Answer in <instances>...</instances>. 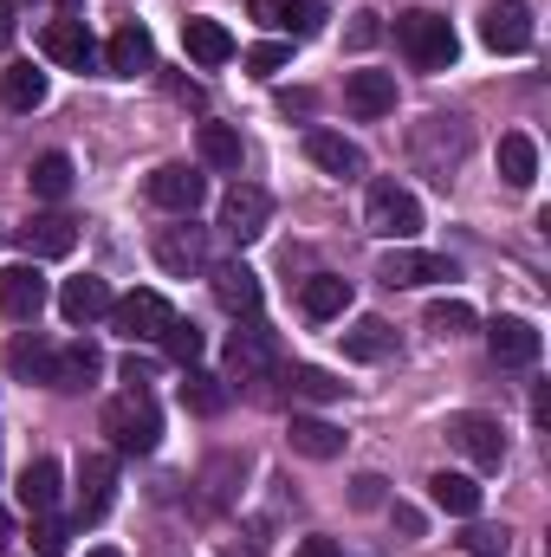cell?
Returning a JSON list of instances; mask_svg holds the SVG:
<instances>
[{
    "label": "cell",
    "instance_id": "cell-1",
    "mask_svg": "<svg viewBox=\"0 0 551 557\" xmlns=\"http://www.w3.org/2000/svg\"><path fill=\"white\" fill-rule=\"evenodd\" d=\"M396 46H403V59H409L415 72H448L454 52H461L454 26H448L441 13H428V7H415V13L396 20Z\"/></svg>",
    "mask_w": 551,
    "mask_h": 557
},
{
    "label": "cell",
    "instance_id": "cell-2",
    "mask_svg": "<svg viewBox=\"0 0 551 557\" xmlns=\"http://www.w3.org/2000/svg\"><path fill=\"white\" fill-rule=\"evenodd\" d=\"M105 434H111L118 454H156V441H162V416H156L149 389H124V396H111V403H105Z\"/></svg>",
    "mask_w": 551,
    "mask_h": 557
},
{
    "label": "cell",
    "instance_id": "cell-3",
    "mask_svg": "<svg viewBox=\"0 0 551 557\" xmlns=\"http://www.w3.org/2000/svg\"><path fill=\"white\" fill-rule=\"evenodd\" d=\"M364 221H370L377 240L409 247L415 234H421V201H415L403 182H370V195H364Z\"/></svg>",
    "mask_w": 551,
    "mask_h": 557
},
{
    "label": "cell",
    "instance_id": "cell-4",
    "mask_svg": "<svg viewBox=\"0 0 551 557\" xmlns=\"http://www.w3.org/2000/svg\"><path fill=\"white\" fill-rule=\"evenodd\" d=\"M409 149H415L421 169H434V182H448V169L467 156V124H461V117H421Z\"/></svg>",
    "mask_w": 551,
    "mask_h": 557
},
{
    "label": "cell",
    "instance_id": "cell-5",
    "mask_svg": "<svg viewBox=\"0 0 551 557\" xmlns=\"http://www.w3.org/2000/svg\"><path fill=\"white\" fill-rule=\"evenodd\" d=\"M267 221H273V195H267V188H254V182H234V188L221 195V234H228L234 247L260 240V234H267Z\"/></svg>",
    "mask_w": 551,
    "mask_h": 557
},
{
    "label": "cell",
    "instance_id": "cell-6",
    "mask_svg": "<svg viewBox=\"0 0 551 557\" xmlns=\"http://www.w3.org/2000/svg\"><path fill=\"white\" fill-rule=\"evenodd\" d=\"M480 46L487 52H526L532 46V7L526 0H493V7H480Z\"/></svg>",
    "mask_w": 551,
    "mask_h": 557
},
{
    "label": "cell",
    "instance_id": "cell-7",
    "mask_svg": "<svg viewBox=\"0 0 551 557\" xmlns=\"http://www.w3.org/2000/svg\"><path fill=\"white\" fill-rule=\"evenodd\" d=\"M169 298L162 292H131V298H111V331H124L131 344H156L169 331Z\"/></svg>",
    "mask_w": 551,
    "mask_h": 557
},
{
    "label": "cell",
    "instance_id": "cell-8",
    "mask_svg": "<svg viewBox=\"0 0 551 557\" xmlns=\"http://www.w3.org/2000/svg\"><path fill=\"white\" fill-rule=\"evenodd\" d=\"M487 350H493L500 370H532L539 350H546V337H539V324H526V318H493V324H487Z\"/></svg>",
    "mask_w": 551,
    "mask_h": 557
},
{
    "label": "cell",
    "instance_id": "cell-9",
    "mask_svg": "<svg viewBox=\"0 0 551 557\" xmlns=\"http://www.w3.org/2000/svg\"><path fill=\"white\" fill-rule=\"evenodd\" d=\"M149 201L169 208V214H195V208L208 201V182H201L188 162H162V169L149 175Z\"/></svg>",
    "mask_w": 551,
    "mask_h": 557
},
{
    "label": "cell",
    "instance_id": "cell-10",
    "mask_svg": "<svg viewBox=\"0 0 551 557\" xmlns=\"http://www.w3.org/2000/svg\"><path fill=\"white\" fill-rule=\"evenodd\" d=\"M377 278L383 285H441V278H454V267L441 253H421V247H390L377 260Z\"/></svg>",
    "mask_w": 551,
    "mask_h": 557
},
{
    "label": "cell",
    "instance_id": "cell-11",
    "mask_svg": "<svg viewBox=\"0 0 551 557\" xmlns=\"http://www.w3.org/2000/svg\"><path fill=\"white\" fill-rule=\"evenodd\" d=\"M39 46H46V59L65 65V72H91V65H98V39L85 33V20H52V26L39 33Z\"/></svg>",
    "mask_w": 551,
    "mask_h": 557
},
{
    "label": "cell",
    "instance_id": "cell-12",
    "mask_svg": "<svg viewBox=\"0 0 551 557\" xmlns=\"http://www.w3.org/2000/svg\"><path fill=\"white\" fill-rule=\"evenodd\" d=\"M448 441H454L474 467H500V460H506V434H500L493 416H454L448 421Z\"/></svg>",
    "mask_w": 551,
    "mask_h": 557
},
{
    "label": "cell",
    "instance_id": "cell-13",
    "mask_svg": "<svg viewBox=\"0 0 551 557\" xmlns=\"http://www.w3.org/2000/svg\"><path fill=\"white\" fill-rule=\"evenodd\" d=\"M46 298H52V292H46V278H39V267H33V260L0 273V311H7L13 324H33V318L46 311Z\"/></svg>",
    "mask_w": 551,
    "mask_h": 557
},
{
    "label": "cell",
    "instance_id": "cell-14",
    "mask_svg": "<svg viewBox=\"0 0 551 557\" xmlns=\"http://www.w3.org/2000/svg\"><path fill=\"white\" fill-rule=\"evenodd\" d=\"M20 247H26V260H65L78 247V221L72 214H33L20 227Z\"/></svg>",
    "mask_w": 551,
    "mask_h": 557
},
{
    "label": "cell",
    "instance_id": "cell-15",
    "mask_svg": "<svg viewBox=\"0 0 551 557\" xmlns=\"http://www.w3.org/2000/svg\"><path fill=\"white\" fill-rule=\"evenodd\" d=\"M254 20L285 39H311L325 26V0H254Z\"/></svg>",
    "mask_w": 551,
    "mask_h": 557
},
{
    "label": "cell",
    "instance_id": "cell-16",
    "mask_svg": "<svg viewBox=\"0 0 551 557\" xmlns=\"http://www.w3.org/2000/svg\"><path fill=\"white\" fill-rule=\"evenodd\" d=\"M111 499H118V460L85 454V467H78V519H105Z\"/></svg>",
    "mask_w": 551,
    "mask_h": 557
},
{
    "label": "cell",
    "instance_id": "cell-17",
    "mask_svg": "<svg viewBox=\"0 0 551 557\" xmlns=\"http://www.w3.org/2000/svg\"><path fill=\"white\" fill-rule=\"evenodd\" d=\"M59 318L72 324V331H85V324H98V318H111V285L105 278H65V292H59Z\"/></svg>",
    "mask_w": 551,
    "mask_h": 557
},
{
    "label": "cell",
    "instance_id": "cell-18",
    "mask_svg": "<svg viewBox=\"0 0 551 557\" xmlns=\"http://www.w3.org/2000/svg\"><path fill=\"white\" fill-rule=\"evenodd\" d=\"M156 260L175 278L208 273V234H201V227H162V234H156Z\"/></svg>",
    "mask_w": 551,
    "mask_h": 557
},
{
    "label": "cell",
    "instance_id": "cell-19",
    "mask_svg": "<svg viewBox=\"0 0 551 557\" xmlns=\"http://www.w3.org/2000/svg\"><path fill=\"white\" fill-rule=\"evenodd\" d=\"M344 104H351L364 124H377V117L396 111V78H390V72H351V78H344Z\"/></svg>",
    "mask_w": 551,
    "mask_h": 557
},
{
    "label": "cell",
    "instance_id": "cell-20",
    "mask_svg": "<svg viewBox=\"0 0 551 557\" xmlns=\"http://www.w3.org/2000/svg\"><path fill=\"white\" fill-rule=\"evenodd\" d=\"M98 370H105L98 344H85V337H78V344H59V350H52V376H46V389H65V396H72V389H91Z\"/></svg>",
    "mask_w": 551,
    "mask_h": 557
},
{
    "label": "cell",
    "instance_id": "cell-21",
    "mask_svg": "<svg viewBox=\"0 0 551 557\" xmlns=\"http://www.w3.org/2000/svg\"><path fill=\"white\" fill-rule=\"evenodd\" d=\"M228 363H234V376H241V383H247V376H273L279 350H273V337H267L260 324H247V331H234V337H228Z\"/></svg>",
    "mask_w": 551,
    "mask_h": 557
},
{
    "label": "cell",
    "instance_id": "cell-22",
    "mask_svg": "<svg viewBox=\"0 0 551 557\" xmlns=\"http://www.w3.org/2000/svg\"><path fill=\"white\" fill-rule=\"evenodd\" d=\"M305 156L325 169V175H364V149L338 131H305Z\"/></svg>",
    "mask_w": 551,
    "mask_h": 557
},
{
    "label": "cell",
    "instance_id": "cell-23",
    "mask_svg": "<svg viewBox=\"0 0 551 557\" xmlns=\"http://www.w3.org/2000/svg\"><path fill=\"white\" fill-rule=\"evenodd\" d=\"M298 311L305 318H338V311H351V278H338V273H311L305 285H298Z\"/></svg>",
    "mask_w": 551,
    "mask_h": 557
},
{
    "label": "cell",
    "instance_id": "cell-24",
    "mask_svg": "<svg viewBox=\"0 0 551 557\" xmlns=\"http://www.w3.org/2000/svg\"><path fill=\"white\" fill-rule=\"evenodd\" d=\"M105 65L118 72V78H137L156 65V39L143 33V26H124V33H111V46H105Z\"/></svg>",
    "mask_w": 551,
    "mask_h": 557
},
{
    "label": "cell",
    "instance_id": "cell-25",
    "mask_svg": "<svg viewBox=\"0 0 551 557\" xmlns=\"http://www.w3.org/2000/svg\"><path fill=\"white\" fill-rule=\"evenodd\" d=\"M182 46H188L195 65H228V59H234V33H228L221 20H188V26H182Z\"/></svg>",
    "mask_w": 551,
    "mask_h": 557
},
{
    "label": "cell",
    "instance_id": "cell-26",
    "mask_svg": "<svg viewBox=\"0 0 551 557\" xmlns=\"http://www.w3.org/2000/svg\"><path fill=\"white\" fill-rule=\"evenodd\" d=\"M215 298H221L234 318H260V278L247 273L241 260H234V267H215Z\"/></svg>",
    "mask_w": 551,
    "mask_h": 557
},
{
    "label": "cell",
    "instance_id": "cell-27",
    "mask_svg": "<svg viewBox=\"0 0 551 557\" xmlns=\"http://www.w3.org/2000/svg\"><path fill=\"white\" fill-rule=\"evenodd\" d=\"M20 506L39 519V512H52L59 506V460H26V473H20Z\"/></svg>",
    "mask_w": 551,
    "mask_h": 557
},
{
    "label": "cell",
    "instance_id": "cell-28",
    "mask_svg": "<svg viewBox=\"0 0 551 557\" xmlns=\"http://www.w3.org/2000/svg\"><path fill=\"white\" fill-rule=\"evenodd\" d=\"M292 454H305V460H338V454H344V434L318 416H292Z\"/></svg>",
    "mask_w": 551,
    "mask_h": 557
},
{
    "label": "cell",
    "instance_id": "cell-29",
    "mask_svg": "<svg viewBox=\"0 0 551 557\" xmlns=\"http://www.w3.org/2000/svg\"><path fill=\"white\" fill-rule=\"evenodd\" d=\"M500 182H506V188H532V182H539V149H532L526 131L500 137Z\"/></svg>",
    "mask_w": 551,
    "mask_h": 557
},
{
    "label": "cell",
    "instance_id": "cell-30",
    "mask_svg": "<svg viewBox=\"0 0 551 557\" xmlns=\"http://www.w3.org/2000/svg\"><path fill=\"white\" fill-rule=\"evenodd\" d=\"M396 350V331L383 324V318H357L351 331H344V357H357V363H383Z\"/></svg>",
    "mask_w": 551,
    "mask_h": 557
},
{
    "label": "cell",
    "instance_id": "cell-31",
    "mask_svg": "<svg viewBox=\"0 0 551 557\" xmlns=\"http://www.w3.org/2000/svg\"><path fill=\"white\" fill-rule=\"evenodd\" d=\"M52 350H59V344H46V337L26 331V337L7 344V370H13L20 383H46V376H52Z\"/></svg>",
    "mask_w": 551,
    "mask_h": 557
},
{
    "label": "cell",
    "instance_id": "cell-32",
    "mask_svg": "<svg viewBox=\"0 0 551 557\" xmlns=\"http://www.w3.org/2000/svg\"><path fill=\"white\" fill-rule=\"evenodd\" d=\"M428 499H434L441 512H454V519H474V512H480V486H474L467 473H434V480H428Z\"/></svg>",
    "mask_w": 551,
    "mask_h": 557
},
{
    "label": "cell",
    "instance_id": "cell-33",
    "mask_svg": "<svg viewBox=\"0 0 551 557\" xmlns=\"http://www.w3.org/2000/svg\"><path fill=\"white\" fill-rule=\"evenodd\" d=\"M26 182H33V195H39V201H65V195H72V156L46 149V156L26 169Z\"/></svg>",
    "mask_w": 551,
    "mask_h": 557
},
{
    "label": "cell",
    "instance_id": "cell-34",
    "mask_svg": "<svg viewBox=\"0 0 551 557\" xmlns=\"http://www.w3.org/2000/svg\"><path fill=\"white\" fill-rule=\"evenodd\" d=\"M195 143H201V162H208V169H221V175L241 169V131H228V124H201Z\"/></svg>",
    "mask_w": 551,
    "mask_h": 557
},
{
    "label": "cell",
    "instance_id": "cell-35",
    "mask_svg": "<svg viewBox=\"0 0 551 557\" xmlns=\"http://www.w3.org/2000/svg\"><path fill=\"white\" fill-rule=\"evenodd\" d=\"M0 98H7L13 111H39V104H46V72H33V65H7Z\"/></svg>",
    "mask_w": 551,
    "mask_h": 557
},
{
    "label": "cell",
    "instance_id": "cell-36",
    "mask_svg": "<svg viewBox=\"0 0 551 557\" xmlns=\"http://www.w3.org/2000/svg\"><path fill=\"white\" fill-rule=\"evenodd\" d=\"M182 403H188L195 416H221V409H228V383L188 363V376H182Z\"/></svg>",
    "mask_w": 551,
    "mask_h": 557
},
{
    "label": "cell",
    "instance_id": "cell-37",
    "mask_svg": "<svg viewBox=\"0 0 551 557\" xmlns=\"http://www.w3.org/2000/svg\"><path fill=\"white\" fill-rule=\"evenodd\" d=\"M428 331H434V337L474 331V305H467V298H434V305H428Z\"/></svg>",
    "mask_w": 551,
    "mask_h": 557
},
{
    "label": "cell",
    "instance_id": "cell-38",
    "mask_svg": "<svg viewBox=\"0 0 551 557\" xmlns=\"http://www.w3.org/2000/svg\"><path fill=\"white\" fill-rule=\"evenodd\" d=\"M156 344H162V350H169V357H175V363H182V370H188V363H195V357H201V344H208V337H201V331H195V324H182V318H169V331H162V337H156Z\"/></svg>",
    "mask_w": 551,
    "mask_h": 557
},
{
    "label": "cell",
    "instance_id": "cell-39",
    "mask_svg": "<svg viewBox=\"0 0 551 557\" xmlns=\"http://www.w3.org/2000/svg\"><path fill=\"white\" fill-rule=\"evenodd\" d=\"M65 545H72V525L52 519V512H39V519H33V552L39 557H65Z\"/></svg>",
    "mask_w": 551,
    "mask_h": 557
},
{
    "label": "cell",
    "instance_id": "cell-40",
    "mask_svg": "<svg viewBox=\"0 0 551 557\" xmlns=\"http://www.w3.org/2000/svg\"><path fill=\"white\" fill-rule=\"evenodd\" d=\"M338 389H344V383H331V376H325V370H311V363H298V370H292V396H298V403H331Z\"/></svg>",
    "mask_w": 551,
    "mask_h": 557
},
{
    "label": "cell",
    "instance_id": "cell-41",
    "mask_svg": "<svg viewBox=\"0 0 551 557\" xmlns=\"http://www.w3.org/2000/svg\"><path fill=\"white\" fill-rule=\"evenodd\" d=\"M285 65H292V46H285V39H267V46L247 52V72H260V78H267V72H285Z\"/></svg>",
    "mask_w": 551,
    "mask_h": 557
},
{
    "label": "cell",
    "instance_id": "cell-42",
    "mask_svg": "<svg viewBox=\"0 0 551 557\" xmlns=\"http://www.w3.org/2000/svg\"><path fill=\"white\" fill-rule=\"evenodd\" d=\"M344 39H351L357 52H364V46H377V39H383V26H377V13H370V7H364V13H351V33H344Z\"/></svg>",
    "mask_w": 551,
    "mask_h": 557
},
{
    "label": "cell",
    "instance_id": "cell-43",
    "mask_svg": "<svg viewBox=\"0 0 551 557\" xmlns=\"http://www.w3.org/2000/svg\"><path fill=\"white\" fill-rule=\"evenodd\" d=\"M474 557H506V532H474Z\"/></svg>",
    "mask_w": 551,
    "mask_h": 557
},
{
    "label": "cell",
    "instance_id": "cell-44",
    "mask_svg": "<svg viewBox=\"0 0 551 557\" xmlns=\"http://www.w3.org/2000/svg\"><path fill=\"white\" fill-rule=\"evenodd\" d=\"M351 499H357V506H383V480H377V473H364V480L351 486Z\"/></svg>",
    "mask_w": 551,
    "mask_h": 557
},
{
    "label": "cell",
    "instance_id": "cell-45",
    "mask_svg": "<svg viewBox=\"0 0 551 557\" xmlns=\"http://www.w3.org/2000/svg\"><path fill=\"white\" fill-rule=\"evenodd\" d=\"M292 557H344V552H338L331 539H298V552H292Z\"/></svg>",
    "mask_w": 551,
    "mask_h": 557
},
{
    "label": "cell",
    "instance_id": "cell-46",
    "mask_svg": "<svg viewBox=\"0 0 551 557\" xmlns=\"http://www.w3.org/2000/svg\"><path fill=\"white\" fill-rule=\"evenodd\" d=\"M13 33H20V26H13V0H0V52L13 46Z\"/></svg>",
    "mask_w": 551,
    "mask_h": 557
},
{
    "label": "cell",
    "instance_id": "cell-47",
    "mask_svg": "<svg viewBox=\"0 0 551 557\" xmlns=\"http://www.w3.org/2000/svg\"><path fill=\"white\" fill-rule=\"evenodd\" d=\"M7 539H13V519H7V506H0V552H7Z\"/></svg>",
    "mask_w": 551,
    "mask_h": 557
},
{
    "label": "cell",
    "instance_id": "cell-48",
    "mask_svg": "<svg viewBox=\"0 0 551 557\" xmlns=\"http://www.w3.org/2000/svg\"><path fill=\"white\" fill-rule=\"evenodd\" d=\"M85 557H124V552H111V545H98V552H85Z\"/></svg>",
    "mask_w": 551,
    "mask_h": 557
},
{
    "label": "cell",
    "instance_id": "cell-49",
    "mask_svg": "<svg viewBox=\"0 0 551 557\" xmlns=\"http://www.w3.org/2000/svg\"><path fill=\"white\" fill-rule=\"evenodd\" d=\"M234 557H254V552H234Z\"/></svg>",
    "mask_w": 551,
    "mask_h": 557
}]
</instances>
